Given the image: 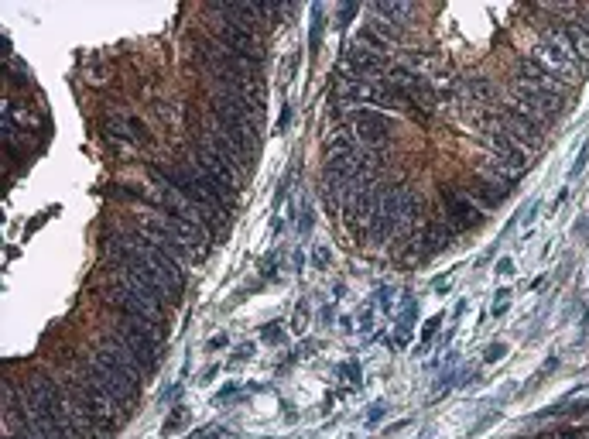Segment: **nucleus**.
Wrapping results in <instances>:
<instances>
[{"label":"nucleus","mask_w":589,"mask_h":439,"mask_svg":"<svg viewBox=\"0 0 589 439\" xmlns=\"http://www.w3.org/2000/svg\"><path fill=\"white\" fill-rule=\"evenodd\" d=\"M124 237H127V244H131L134 251L141 254L144 261H148V265H155L161 275L168 278V282L179 285V289H185V265H182L179 258H172L168 251H161V247L151 241L144 230H124Z\"/></svg>","instance_id":"nucleus-4"},{"label":"nucleus","mask_w":589,"mask_h":439,"mask_svg":"<svg viewBox=\"0 0 589 439\" xmlns=\"http://www.w3.org/2000/svg\"><path fill=\"white\" fill-rule=\"evenodd\" d=\"M555 35L566 42V49L572 52V59L583 66V73H589V31L583 21L576 18H562L559 25H555Z\"/></svg>","instance_id":"nucleus-10"},{"label":"nucleus","mask_w":589,"mask_h":439,"mask_svg":"<svg viewBox=\"0 0 589 439\" xmlns=\"http://www.w3.org/2000/svg\"><path fill=\"white\" fill-rule=\"evenodd\" d=\"M213 38L227 45V49H233L237 55H244V59L257 62V66L264 62V45H261V38H257V31H247V28L233 25V21L220 18V25L213 28Z\"/></svg>","instance_id":"nucleus-9"},{"label":"nucleus","mask_w":589,"mask_h":439,"mask_svg":"<svg viewBox=\"0 0 589 439\" xmlns=\"http://www.w3.org/2000/svg\"><path fill=\"white\" fill-rule=\"evenodd\" d=\"M473 141H476V145H480L483 151H490V158H497V162H504L507 169H511L514 175H518V179H521L524 172H528V158H531V155H528V151H524V148L514 145V141L507 138L504 131L476 134Z\"/></svg>","instance_id":"nucleus-7"},{"label":"nucleus","mask_w":589,"mask_h":439,"mask_svg":"<svg viewBox=\"0 0 589 439\" xmlns=\"http://www.w3.org/2000/svg\"><path fill=\"white\" fill-rule=\"evenodd\" d=\"M189 162L196 165L203 175H209V179H213L220 189H227L230 196H237L240 186H244V179H247V175L240 172L220 148L209 145L203 134H196V138H192V158H189Z\"/></svg>","instance_id":"nucleus-2"},{"label":"nucleus","mask_w":589,"mask_h":439,"mask_svg":"<svg viewBox=\"0 0 589 439\" xmlns=\"http://www.w3.org/2000/svg\"><path fill=\"white\" fill-rule=\"evenodd\" d=\"M346 127H350V131H353V138H357L363 148H374V151H381V148L387 145V138H391V131H394V121H391V117H384L381 110L353 107V114L346 117Z\"/></svg>","instance_id":"nucleus-3"},{"label":"nucleus","mask_w":589,"mask_h":439,"mask_svg":"<svg viewBox=\"0 0 589 439\" xmlns=\"http://www.w3.org/2000/svg\"><path fill=\"white\" fill-rule=\"evenodd\" d=\"M398 227H401L398 220H391L387 213H377V217H370V241H374V244L391 241V234H394Z\"/></svg>","instance_id":"nucleus-13"},{"label":"nucleus","mask_w":589,"mask_h":439,"mask_svg":"<svg viewBox=\"0 0 589 439\" xmlns=\"http://www.w3.org/2000/svg\"><path fill=\"white\" fill-rule=\"evenodd\" d=\"M79 374H86L90 381H96L103 391H107V398L117 405V412H131L137 405V398H141V381L131 378V374H124L120 367L107 364L103 357H86L83 364H79Z\"/></svg>","instance_id":"nucleus-1"},{"label":"nucleus","mask_w":589,"mask_h":439,"mask_svg":"<svg viewBox=\"0 0 589 439\" xmlns=\"http://www.w3.org/2000/svg\"><path fill=\"white\" fill-rule=\"evenodd\" d=\"M343 73L353 76V79H360V83H374V79H384L391 69H387V59L381 52L367 49V45L360 42V45H353V49L346 52Z\"/></svg>","instance_id":"nucleus-8"},{"label":"nucleus","mask_w":589,"mask_h":439,"mask_svg":"<svg viewBox=\"0 0 589 439\" xmlns=\"http://www.w3.org/2000/svg\"><path fill=\"white\" fill-rule=\"evenodd\" d=\"M463 193L470 196L483 213H490V210H497V206L504 203L507 189L494 186V182L483 179V175H470V182H466V186H463Z\"/></svg>","instance_id":"nucleus-11"},{"label":"nucleus","mask_w":589,"mask_h":439,"mask_svg":"<svg viewBox=\"0 0 589 439\" xmlns=\"http://www.w3.org/2000/svg\"><path fill=\"white\" fill-rule=\"evenodd\" d=\"M439 199H442V206H446V220L453 223L459 234H463V230H473L476 223H483V217H487V213H483L463 189L449 186V182H442L439 186Z\"/></svg>","instance_id":"nucleus-6"},{"label":"nucleus","mask_w":589,"mask_h":439,"mask_svg":"<svg viewBox=\"0 0 589 439\" xmlns=\"http://www.w3.org/2000/svg\"><path fill=\"white\" fill-rule=\"evenodd\" d=\"M535 59H542L552 73H559L566 83H572V79H579L583 76V66H579L576 59H572V52L566 49V42H562L555 31H545V35H538V42H535Z\"/></svg>","instance_id":"nucleus-5"},{"label":"nucleus","mask_w":589,"mask_h":439,"mask_svg":"<svg viewBox=\"0 0 589 439\" xmlns=\"http://www.w3.org/2000/svg\"><path fill=\"white\" fill-rule=\"evenodd\" d=\"M103 131L110 134V138H117V141H127V145H137V141H144V124L141 121H131V117H127V121H107L103 124Z\"/></svg>","instance_id":"nucleus-12"}]
</instances>
